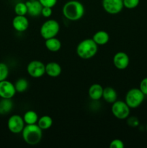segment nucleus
Listing matches in <instances>:
<instances>
[{
	"mask_svg": "<svg viewBox=\"0 0 147 148\" xmlns=\"http://www.w3.org/2000/svg\"><path fill=\"white\" fill-rule=\"evenodd\" d=\"M9 67L5 63L0 62V82L5 80L9 76Z\"/></svg>",
	"mask_w": 147,
	"mask_h": 148,
	"instance_id": "obj_24",
	"label": "nucleus"
},
{
	"mask_svg": "<svg viewBox=\"0 0 147 148\" xmlns=\"http://www.w3.org/2000/svg\"><path fill=\"white\" fill-rule=\"evenodd\" d=\"M15 87L10 81L3 80L0 82V98L4 99H12L15 95Z\"/></svg>",
	"mask_w": 147,
	"mask_h": 148,
	"instance_id": "obj_10",
	"label": "nucleus"
},
{
	"mask_svg": "<svg viewBox=\"0 0 147 148\" xmlns=\"http://www.w3.org/2000/svg\"><path fill=\"white\" fill-rule=\"evenodd\" d=\"M60 30V25L53 19L46 20L43 23L40 28V33L44 40L56 37Z\"/></svg>",
	"mask_w": 147,
	"mask_h": 148,
	"instance_id": "obj_4",
	"label": "nucleus"
},
{
	"mask_svg": "<svg viewBox=\"0 0 147 148\" xmlns=\"http://www.w3.org/2000/svg\"><path fill=\"white\" fill-rule=\"evenodd\" d=\"M43 7H47L53 8L57 3L58 0H38Z\"/></svg>",
	"mask_w": 147,
	"mask_h": 148,
	"instance_id": "obj_28",
	"label": "nucleus"
},
{
	"mask_svg": "<svg viewBox=\"0 0 147 148\" xmlns=\"http://www.w3.org/2000/svg\"><path fill=\"white\" fill-rule=\"evenodd\" d=\"M139 89L145 95H147V77L144 78L140 82Z\"/></svg>",
	"mask_w": 147,
	"mask_h": 148,
	"instance_id": "obj_30",
	"label": "nucleus"
},
{
	"mask_svg": "<svg viewBox=\"0 0 147 148\" xmlns=\"http://www.w3.org/2000/svg\"><path fill=\"white\" fill-rule=\"evenodd\" d=\"M61 66L56 62H50L46 64V74L50 77H57L61 74Z\"/></svg>",
	"mask_w": 147,
	"mask_h": 148,
	"instance_id": "obj_15",
	"label": "nucleus"
},
{
	"mask_svg": "<svg viewBox=\"0 0 147 148\" xmlns=\"http://www.w3.org/2000/svg\"><path fill=\"white\" fill-rule=\"evenodd\" d=\"M63 14L70 21H77L84 16L85 9L83 4L76 0H71L65 3L62 9Z\"/></svg>",
	"mask_w": 147,
	"mask_h": 148,
	"instance_id": "obj_1",
	"label": "nucleus"
},
{
	"mask_svg": "<svg viewBox=\"0 0 147 148\" xmlns=\"http://www.w3.org/2000/svg\"><path fill=\"white\" fill-rule=\"evenodd\" d=\"M122 1H123L124 7L129 10L137 7L140 3V0H122Z\"/></svg>",
	"mask_w": 147,
	"mask_h": 148,
	"instance_id": "obj_25",
	"label": "nucleus"
},
{
	"mask_svg": "<svg viewBox=\"0 0 147 148\" xmlns=\"http://www.w3.org/2000/svg\"><path fill=\"white\" fill-rule=\"evenodd\" d=\"M30 1H34V0H30Z\"/></svg>",
	"mask_w": 147,
	"mask_h": 148,
	"instance_id": "obj_32",
	"label": "nucleus"
},
{
	"mask_svg": "<svg viewBox=\"0 0 147 148\" xmlns=\"http://www.w3.org/2000/svg\"><path fill=\"white\" fill-rule=\"evenodd\" d=\"M28 75L33 78H40L46 74V65L38 60L31 61L27 64Z\"/></svg>",
	"mask_w": 147,
	"mask_h": 148,
	"instance_id": "obj_8",
	"label": "nucleus"
},
{
	"mask_svg": "<svg viewBox=\"0 0 147 148\" xmlns=\"http://www.w3.org/2000/svg\"><path fill=\"white\" fill-rule=\"evenodd\" d=\"M12 26L16 31L24 32L29 27L28 19L25 15H16L12 20Z\"/></svg>",
	"mask_w": 147,
	"mask_h": 148,
	"instance_id": "obj_12",
	"label": "nucleus"
},
{
	"mask_svg": "<svg viewBox=\"0 0 147 148\" xmlns=\"http://www.w3.org/2000/svg\"><path fill=\"white\" fill-rule=\"evenodd\" d=\"M24 127H25V123L23 119V117L18 114H14L11 116L7 121L8 130L13 134L22 133Z\"/></svg>",
	"mask_w": 147,
	"mask_h": 148,
	"instance_id": "obj_7",
	"label": "nucleus"
},
{
	"mask_svg": "<svg viewBox=\"0 0 147 148\" xmlns=\"http://www.w3.org/2000/svg\"><path fill=\"white\" fill-rule=\"evenodd\" d=\"M17 92H24L27 90L29 86V82L24 78H20L14 84Z\"/></svg>",
	"mask_w": 147,
	"mask_h": 148,
	"instance_id": "obj_22",
	"label": "nucleus"
},
{
	"mask_svg": "<svg viewBox=\"0 0 147 148\" xmlns=\"http://www.w3.org/2000/svg\"><path fill=\"white\" fill-rule=\"evenodd\" d=\"M22 117L25 124H37L39 119L37 113L34 111H32V110H29V111H26Z\"/></svg>",
	"mask_w": 147,
	"mask_h": 148,
	"instance_id": "obj_20",
	"label": "nucleus"
},
{
	"mask_svg": "<svg viewBox=\"0 0 147 148\" xmlns=\"http://www.w3.org/2000/svg\"><path fill=\"white\" fill-rule=\"evenodd\" d=\"M126 119H128L127 120V123H128V124L130 126V127H136L139 125V120H138V119L137 118V117L128 116Z\"/></svg>",
	"mask_w": 147,
	"mask_h": 148,
	"instance_id": "obj_27",
	"label": "nucleus"
},
{
	"mask_svg": "<svg viewBox=\"0 0 147 148\" xmlns=\"http://www.w3.org/2000/svg\"><path fill=\"white\" fill-rule=\"evenodd\" d=\"M23 140L30 145H36L40 143L43 137V130L37 124H26L22 132Z\"/></svg>",
	"mask_w": 147,
	"mask_h": 148,
	"instance_id": "obj_2",
	"label": "nucleus"
},
{
	"mask_svg": "<svg viewBox=\"0 0 147 148\" xmlns=\"http://www.w3.org/2000/svg\"><path fill=\"white\" fill-rule=\"evenodd\" d=\"M112 114L115 118L120 120L126 119L130 115L131 108L127 105L125 101H118L112 103L111 107Z\"/></svg>",
	"mask_w": 147,
	"mask_h": 148,
	"instance_id": "obj_6",
	"label": "nucleus"
},
{
	"mask_svg": "<svg viewBox=\"0 0 147 148\" xmlns=\"http://www.w3.org/2000/svg\"><path fill=\"white\" fill-rule=\"evenodd\" d=\"M52 13H53V10H52V8H50V7H43V9H42L41 15L43 17H46V18L50 17L52 15Z\"/></svg>",
	"mask_w": 147,
	"mask_h": 148,
	"instance_id": "obj_29",
	"label": "nucleus"
},
{
	"mask_svg": "<svg viewBox=\"0 0 147 148\" xmlns=\"http://www.w3.org/2000/svg\"><path fill=\"white\" fill-rule=\"evenodd\" d=\"M13 108V103L11 99L1 98L0 101V114L4 115L7 114L12 111Z\"/></svg>",
	"mask_w": 147,
	"mask_h": 148,
	"instance_id": "obj_21",
	"label": "nucleus"
},
{
	"mask_svg": "<svg viewBox=\"0 0 147 148\" xmlns=\"http://www.w3.org/2000/svg\"><path fill=\"white\" fill-rule=\"evenodd\" d=\"M102 98L106 103L112 104L117 101L118 94L114 88H111V87H107L103 90Z\"/></svg>",
	"mask_w": 147,
	"mask_h": 148,
	"instance_id": "obj_17",
	"label": "nucleus"
},
{
	"mask_svg": "<svg viewBox=\"0 0 147 148\" xmlns=\"http://www.w3.org/2000/svg\"><path fill=\"white\" fill-rule=\"evenodd\" d=\"M37 124L42 130H47L53 125V119L50 116L44 115L38 119Z\"/></svg>",
	"mask_w": 147,
	"mask_h": 148,
	"instance_id": "obj_19",
	"label": "nucleus"
},
{
	"mask_svg": "<svg viewBox=\"0 0 147 148\" xmlns=\"http://www.w3.org/2000/svg\"><path fill=\"white\" fill-rule=\"evenodd\" d=\"M45 46L46 49L51 52H57L61 48V43L56 37L46 39L45 41Z\"/></svg>",
	"mask_w": 147,
	"mask_h": 148,
	"instance_id": "obj_18",
	"label": "nucleus"
},
{
	"mask_svg": "<svg viewBox=\"0 0 147 148\" xmlns=\"http://www.w3.org/2000/svg\"><path fill=\"white\" fill-rule=\"evenodd\" d=\"M104 88L99 84L95 83L91 85L88 90V95L90 99L92 101H99L102 98Z\"/></svg>",
	"mask_w": 147,
	"mask_h": 148,
	"instance_id": "obj_14",
	"label": "nucleus"
},
{
	"mask_svg": "<svg viewBox=\"0 0 147 148\" xmlns=\"http://www.w3.org/2000/svg\"><path fill=\"white\" fill-rule=\"evenodd\" d=\"M145 95L139 88H132L127 92L125 101L131 108H136L144 102Z\"/></svg>",
	"mask_w": 147,
	"mask_h": 148,
	"instance_id": "obj_5",
	"label": "nucleus"
},
{
	"mask_svg": "<svg viewBox=\"0 0 147 148\" xmlns=\"http://www.w3.org/2000/svg\"><path fill=\"white\" fill-rule=\"evenodd\" d=\"M98 51L97 44L92 38H86L79 42L76 46V54L82 59H89L97 54Z\"/></svg>",
	"mask_w": 147,
	"mask_h": 148,
	"instance_id": "obj_3",
	"label": "nucleus"
},
{
	"mask_svg": "<svg viewBox=\"0 0 147 148\" xmlns=\"http://www.w3.org/2000/svg\"><path fill=\"white\" fill-rule=\"evenodd\" d=\"M25 3L27 4V14L29 15L32 17H38L41 15L42 9L43 7L38 0H34V1L28 0Z\"/></svg>",
	"mask_w": 147,
	"mask_h": 148,
	"instance_id": "obj_13",
	"label": "nucleus"
},
{
	"mask_svg": "<svg viewBox=\"0 0 147 148\" xmlns=\"http://www.w3.org/2000/svg\"><path fill=\"white\" fill-rule=\"evenodd\" d=\"M109 146L110 148H123L124 143L120 139H115L111 141Z\"/></svg>",
	"mask_w": 147,
	"mask_h": 148,
	"instance_id": "obj_26",
	"label": "nucleus"
},
{
	"mask_svg": "<svg viewBox=\"0 0 147 148\" xmlns=\"http://www.w3.org/2000/svg\"><path fill=\"white\" fill-rule=\"evenodd\" d=\"M16 15H26L27 14V7L25 2H18L14 6Z\"/></svg>",
	"mask_w": 147,
	"mask_h": 148,
	"instance_id": "obj_23",
	"label": "nucleus"
},
{
	"mask_svg": "<svg viewBox=\"0 0 147 148\" xmlns=\"http://www.w3.org/2000/svg\"><path fill=\"white\" fill-rule=\"evenodd\" d=\"M113 64L119 70L125 69L129 65L130 59L128 55L123 51H119L113 56Z\"/></svg>",
	"mask_w": 147,
	"mask_h": 148,
	"instance_id": "obj_11",
	"label": "nucleus"
},
{
	"mask_svg": "<svg viewBox=\"0 0 147 148\" xmlns=\"http://www.w3.org/2000/svg\"><path fill=\"white\" fill-rule=\"evenodd\" d=\"M92 40L95 42L96 44H97V46H103L108 43L110 40V36L108 32L105 30H99L93 35Z\"/></svg>",
	"mask_w": 147,
	"mask_h": 148,
	"instance_id": "obj_16",
	"label": "nucleus"
},
{
	"mask_svg": "<svg viewBox=\"0 0 147 148\" xmlns=\"http://www.w3.org/2000/svg\"><path fill=\"white\" fill-rule=\"evenodd\" d=\"M102 5L104 10L110 14H118L124 7L122 0H102Z\"/></svg>",
	"mask_w": 147,
	"mask_h": 148,
	"instance_id": "obj_9",
	"label": "nucleus"
},
{
	"mask_svg": "<svg viewBox=\"0 0 147 148\" xmlns=\"http://www.w3.org/2000/svg\"><path fill=\"white\" fill-rule=\"evenodd\" d=\"M146 132H147V124H146Z\"/></svg>",
	"mask_w": 147,
	"mask_h": 148,
	"instance_id": "obj_31",
	"label": "nucleus"
}]
</instances>
